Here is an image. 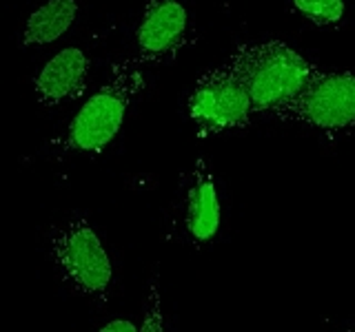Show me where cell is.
<instances>
[{
	"instance_id": "1",
	"label": "cell",
	"mask_w": 355,
	"mask_h": 332,
	"mask_svg": "<svg viewBox=\"0 0 355 332\" xmlns=\"http://www.w3.org/2000/svg\"><path fill=\"white\" fill-rule=\"evenodd\" d=\"M251 98L253 113L275 118L313 80L320 66L284 40L240 42L225 62Z\"/></svg>"
},
{
	"instance_id": "2",
	"label": "cell",
	"mask_w": 355,
	"mask_h": 332,
	"mask_svg": "<svg viewBox=\"0 0 355 332\" xmlns=\"http://www.w3.org/2000/svg\"><path fill=\"white\" fill-rule=\"evenodd\" d=\"M147 89V64L138 55L116 60L107 82L87 98L69 122L60 149L71 153H100L120 133L133 102Z\"/></svg>"
},
{
	"instance_id": "3",
	"label": "cell",
	"mask_w": 355,
	"mask_h": 332,
	"mask_svg": "<svg viewBox=\"0 0 355 332\" xmlns=\"http://www.w3.org/2000/svg\"><path fill=\"white\" fill-rule=\"evenodd\" d=\"M51 259L64 286L96 304H107L114 266L98 232L85 217H71L49 230Z\"/></svg>"
},
{
	"instance_id": "4",
	"label": "cell",
	"mask_w": 355,
	"mask_h": 332,
	"mask_svg": "<svg viewBox=\"0 0 355 332\" xmlns=\"http://www.w3.org/2000/svg\"><path fill=\"white\" fill-rule=\"evenodd\" d=\"M187 113L205 136L244 131L255 118L242 80L227 64L207 69L187 98Z\"/></svg>"
},
{
	"instance_id": "5",
	"label": "cell",
	"mask_w": 355,
	"mask_h": 332,
	"mask_svg": "<svg viewBox=\"0 0 355 332\" xmlns=\"http://www.w3.org/2000/svg\"><path fill=\"white\" fill-rule=\"evenodd\" d=\"M275 120L313 131L340 133L355 129V71L320 69L293 102Z\"/></svg>"
},
{
	"instance_id": "6",
	"label": "cell",
	"mask_w": 355,
	"mask_h": 332,
	"mask_svg": "<svg viewBox=\"0 0 355 332\" xmlns=\"http://www.w3.org/2000/svg\"><path fill=\"white\" fill-rule=\"evenodd\" d=\"M189 44V11L180 0H149L136 29L138 58L147 66L171 62Z\"/></svg>"
},
{
	"instance_id": "7",
	"label": "cell",
	"mask_w": 355,
	"mask_h": 332,
	"mask_svg": "<svg viewBox=\"0 0 355 332\" xmlns=\"http://www.w3.org/2000/svg\"><path fill=\"white\" fill-rule=\"evenodd\" d=\"M222 206L214 169L200 155L189 173L184 193V228L196 246L209 243L220 232Z\"/></svg>"
},
{
	"instance_id": "8",
	"label": "cell",
	"mask_w": 355,
	"mask_h": 332,
	"mask_svg": "<svg viewBox=\"0 0 355 332\" xmlns=\"http://www.w3.org/2000/svg\"><path fill=\"white\" fill-rule=\"evenodd\" d=\"M89 62L87 53L78 47H64L42 66L33 80L36 102L42 109H53L64 102L78 100L87 91L89 80Z\"/></svg>"
},
{
	"instance_id": "9",
	"label": "cell",
	"mask_w": 355,
	"mask_h": 332,
	"mask_svg": "<svg viewBox=\"0 0 355 332\" xmlns=\"http://www.w3.org/2000/svg\"><path fill=\"white\" fill-rule=\"evenodd\" d=\"M78 18L76 0H47L27 18L22 29V47H42L62 38Z\"/></svg>"
},
{
	"instance_id": "10",
	"label": "cell",
	"mask_w": 355,
	"mask_h": 332,
	"mask_svg": "<svg viewBox=\"0 0 355 332\" xmlns=\"http://www.w3.org/2000/svg\"><path fill=\"white\" fill-rule=\"evenodd\" d=\"M293 7L315 27H333L342 22L347 0H293Z\"/></svg>"
},
{
	"instance_id": "11",
	"label": "cell",
	"mask_w": 355,
	"mask_h": 332,
	"mask_svg": "<svg viewBox=\"0 0 355 332\" xmlns=\"http://www.w3.org/2000/svg\"><path fill=\"white\" fill-rule=\"evenodd\" d=\"M151 317H147L144 319V324L140 326V330H162L164 326H162V315H160V297H158V290H151Z\"/></svg>"
},
{
	"instance_id": "12",
	"label": "cell",
	"mask_w": 355,
	"mask_h": 332,
	"mask_svg": "<svg viewBox=\"0 0 355 332\" xmlns=\"http://www.w3.org/2000/svg\"><path fill=\"white\" fill-rule=\"evenodd\" d=\"M100 330H103V332H136L140 328L129 319H111L109 324H105Z\"/></svg>"
}]
</instances>
